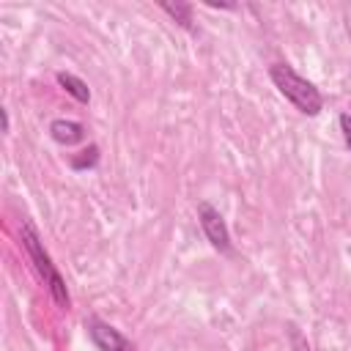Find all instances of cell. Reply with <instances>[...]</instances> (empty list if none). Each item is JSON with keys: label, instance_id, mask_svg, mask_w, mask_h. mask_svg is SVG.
Returning a JSON list of instances; mask_svg holds the SVG:
<instances>
[{"label": "cell", "instance_id": "6da1fadb", "mask_svg": "<svg viewBox=\"0 0 351 351\" xmlns=\"http://www.w3.org/2000/svg\"><path fill=\"white\" fill-rule=\"evenodd\" d=\"M269 77H271L274 88H277L299 112H304V115H318V112H321L324 99H321L318 88H315L313 82H307L304 77H299L291 66L274 63V66L269 69Z\"/></svg>", "mask_w": 351, "mask_h": 351}, {"label": "cell", "instance_id": "9c48e42d", "mask_svg": "<svg viewBox=\"0 0 351 351\" xmlns=\"http://www.w3.org/2000/svg\"><path fill=\"white\" fill-rule=\"evenodd\" d=\"M340 129H343V140H346V145L351 148V115H340Z\"/></svg>", "mask_w": 351, "mask_h": 351}, {"label": "cell", "instance_id": "30bf717a", "mask_svg": "<svg viewBox=\"0 0 351 351\" xmlns=\"http://www.w3.org/2000/svg\"><path fill=\"white\" fill-rule=\"evenodd\" d=\"M3 112V132H8V110H0Z\"/></svg>", "mask_w": 351, "mask_h": 351}, {"label": "cell", "instance_id": "ba28073f", "mask_svg": "<svg viewBox=\"0 0 351 351\" xmlns=\"http://www.w3.org/2000/svg\"><path fill=\"white\" fill-rule=\"evenodd\" d=\"M96 159H99V148H96V145H90L88 151H82V156L71 159V167H74V170H82V167H93V165H96Z\"/></svg>", "mask_w": 351, "mask_h": 351}, {"label": "cell", "instance_id": "7a4b0ae2", "mask_svg": "<svg viewBox=\"0 0 351 351\" xmlns=\"http://www.w3.org/2000/svg\"><path fill=\"white\" fill-rule=\"evenodd\" d=\"M19 233H22V244H25L27 255L33 258V263H36L38 274L44 277V282H47V288H49L52 299H55L60 307H69V291H66V282H63V277L58 274V269L52 266V258L47 255V250H44V244H41V239H38L36 228H33L27 219H22Z\"/></svg>", "mask_w": 351, "mask_h": 351}, {"label": "cell", "instance_id": "8992f818", "mask_svg": "<svg viewBox=\"0 0 351 351\" xmlns=\"http://www.w3.org/2000/svg\"><path fill=\"white\" fill-rule=\"evenodd\" d=\"M58 82L66 88V93H71L77 101H88L90 99V90H88V85L80 80V77H74V74H69V71H60L58 74Z\"/></svg>", "mask_w": 351, "mask_h": 351}, {"label": "cell", "instance_id": "3957f363", "mask_svg": "<svg viewBox=\"0 0 351 351\" xmlns=\"http://www.w3.org/2000/svg\"><path fill=\"white\" fill-rule=\"evenodd\" d=\"M197 219H200V228L206 233V239L211 241L214 250L219 252H230V233H228V225L222 219V214L211 206V203H197Z\"/></svg>", "mask_w": 351, "mask_h": 351}, {"label": "cell", "instance_id": "5b68a950", "mask_svg": "<svg viewBox=\"0 0 351 351\" xmlns=\"http://www.w3.org/2000/svg\"><path fill=\"white\" fill-rule=\"evenodd\" d=\"M49 134H52V140L60 143V145H74V143H80V140L85 137V129H82V123H77V121L55 118V121L49 123Z\"/></svg>", "mask_w": 351, "mask_h": 351}, {"label": "cell", "instance_id": "277c9868", "mask_svg": "<svg viewBox=\"0 0 351 351\" xmlns=\"http://www.w3.org/2000/svg\"><path fill=\"white\" fill-rule=\"evenodd\" d=\"M85 326H88V335H90V340H93V346L99 351H132L129 340L115 326L104 324L101 318H88Z\"/></svg>", "mask_w": 351, "mask_h": 351}, {"label": "cell", "instance_id": "52a82bcc", "mask_svg": "<svg viewBox=\"0 0 351 351\" xmlns=\"http://www.w3.org/2000/svg\"><path fill=\"white\" fill-rule=\"evenodd\" d=\"M162 8H165L178 25L192 27V5H186V3H162Z\"/></svg>", "mask_w": 351, "mask_h": 351}]
</instances>
